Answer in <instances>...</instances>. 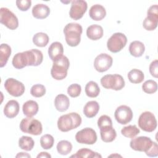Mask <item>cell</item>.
<instances>
[{"mask_svg": "<svg viewBox=\"0 0 158 158\" xmlns=\"http://www.w3.org/2000/svg\"><path fill=\"white\" fill-rule=\"evenodd\" d=\"M81 123V116L76 112L61 115L57 120V127L61 131L67 132L77 128Z\"/></svg>", "mask_w": 158, "mask_h": 158, "instance_id": "cell-2", "label": "cell"}, {"mask_svg": "<svg viewBox=\"0 0 158 158\" xmlns=\"http://www.w3.org/2000/svg\"><path fill=\"white\" fill-rule=\"evenodd\" d=\"M19 104L15 100L9 101L4 108V115L9 118H12L17 115L19 112Z\"/></svg>", "mask_w": 158, "mask_h": 158, "instance_id": "cell-17", "label": "cell"}, {"mask_svg": "<svg viewBox=\"0 0 158 158\" xmlns=\"http://www.w3.org/2000/svg\"><path fill=\"white\" fill-rule=\"evenodd\" d=\"M149 72L151 75L155 78L158 76V60L156 59L152 61L149 65Z\"/></svg>", "mask_w": 158, "mask_h": 158, "instance_id": "cell-41", "label": "cell"}, {"mask_svg": "<svg viewBox=\"0 0 158 158\" xmlns=\"http://www.w3.org/2000/svg\"><path fill=\"white\" fill-rule=\"evenodd\" d=\"M121 133L125 137L133 138L139 133V129L136 125H128L122 128Z\"/></svg>", "mask_w": 158, "mask_h": 158, "instance_id": "cell-33", "label": "cell"}, {"mask_svg": "<svg viewBox=\"0 0 158 158\" xmlns=\"http://www.w3.org/2000/svg\"><path fill=\"white\" fill-rule=\"evenodd\" d=\"M63 46L58 41L53 42L48 49L49 57L53 62L59 59L63 56Z\"/></svg>", "mask_w": 158, "mask_h": 158, "instance_id": "cell-16", "label": "cell"}, {"mask_svg": "<svg viewBox=\"0 0 158 158\" xmlns=\"http://www.w3.org/2000/svg\"><path fill=\"white\" fill-rule=\"evenodd\" d=\"M157 23L158 19L146 17L143 22V26L146 30L152 31L156 28Z\"/></svg>", "mask_w": 158, "mask_h": 158, "instance_id": "cell-36", "label": "cell"}, {"mask_svg": "<svg viewBox=\"0 0 158 158\" xmlns=\"http://www.w3.org/2000/svg\"><path fill=\"white\" fill-rule=\"evenodd\" d=\"M142 89L143 91L148 94L154 93L157 89V83L152 80H148L146 81L142 85Z\"/></svg>", "mask_w": 158, "mask_h": 158, "instance_id": "cell-35", "label": "cell"}, {"mask_svg": "<svg viewBox=\"0 0 158 158\" xmlns=\"http://www.w3.org/2000/svg\"><path fill=\"white\" fill-rule=\"evenodd\" d=\"M87 3L83 0H74L72 1L69 11L70 17L74 20L80 19L87 10Z\"/></svg>", "mask_w": 158, "mask_h": 158, "instance_id": "cell-13", "label": "cell"}, {"mask_svg": "<svg viewBox=\"0 0 158 158\" xmlns=\"http://www.w3.org/2000/svg\"><path fill=\"white\" fill-rule=\"evenodd\" d=\"M114 117L118 123L122 125H125L132 120L133 112L130 107L122 105L116 109Z\"/></svg>", "mask_w": 158, "mask_h": 158, "instance_id": "cell-14", "label": "cell"}, {"mask_svg": "<svg viewBox=\"0 0 158 158\" xmlns=\"http://www.w3.org/2000/svg\"><path fill=\"white\" fill-rule=\"evenodd\" d=\"M50 14V9L46 4H37L32 9L33 16L38 19H43L48 17Z\"/></svg>", "mask_w": 158, "mask_h": 158, "instance_id": "cell-18", "label": "cell"}, {"mask_svg": "<svg viewBox=\"0 0 158 158\" xmlns=\"http://www.w3.org/2000/svg\"><path fill=\"white\" fill-rule=\"evenodd\" d=\"M43 59V53L36 49L17 53L12 59V65L17 69H21L26 66H38Z\"/></svg>", "mask_w": 158, "mask_h": 158, "instance_id": "cell-1", "label": "cell"}, {"mask_svg": "<svg viewBox=\"0 0 158 158\" xmlns=\"http://www.w3.org/2000/svg\"><path fill=\"white\" fill-rule=\"evenodd\" d=\"M75 139L81 144H93L97 141V135L93 128H85L76 133Z\"/></svg>", "mask_w": 158, "mask_h": 158, "instance_id": "cell-10", "label": "cell"}, {"mask_svg": "<svg viewBox=\"0 0 158 158\" xmlns=\"http://www.w3.org/2000/svg\"><path fill=\"white\" fill-rule=\"evenodd\" d=\"M81 91V86L77 83L72 84L67 88V93L72 98L78 97L80 94Z\"/></svg>", "mask_w": 158, "mask_h": 158, "instance_id": "cell-38", "label": "cell"}, {"mask_svg": "<svg viewBox=\"0 0 158 158\" xmlns=\"http://www.w3.org/2000/svg\"><path fill=\"white\" fill-rule=\"evenodd\" d=\"M54 139L53 136L49 134H46L42 136L40 138L41 146L44 149H51L54 144Z\"/></svg>", "mask_w": 158, "mask_h": 158, "instance_id": "cell-34", "label": "cell"}, {"mask_svg": "<svg viewBox=\"0 0 158 158\" xmlns=\"http://www.w3.org/2000/svg\"><path fill=\"white\" fill-rule=\"evenodd\" d=\"M82 27L77 23H69L64 28L65 41L67 44L72 47L77 46L81 41Z\"/></svg>", "mask_w": 158, "mask_h": 158, "instance_id": "cell-3", "label": "cell"}, {"mask_svg": "<svg viewBox=\"0 0 158 158\" xmlns=\"http://www.w3.org/2000/svg\"><path fill=\"white\" fill-rule=\"evenodd\" d=\"M138 125L144 131H153L157 127V120L154 115L149 111L141 113L138 118Z\"/></svg>", "mask_w": 158, "mask_h": 158, "instance_id": "cell-7", "label": "cell"}, {"mask_svg": "<svg viewBox=\"0 0 158 158\" xmlns=\"http://www.w3.org/2000/svg\"><path fill=\"white\" fill-rule=\"evenodd\" d=\"M37 157L38 158H39V157H46V158L49 157L50 158V157H51V156L46 152H41L37 156Z\"/></svg>", "mask_w": 158, "mask_h": 158, "instance_id": "cell-44", "label": "cell"}, {"mask_svg": "<svg viewBox=\"0 0 158 158\" xmlns=\"http://www.w3.org/2000/svg\"><path fill=\"white\" fill-rule=\"evenodd\" d=\"M0 22L10 30H15L19 27L17 17L6 7H1L0 9Z\"/></svg>", "mask_w": 158, "mask_h": 158, "instance_id": "cell-9", "label": "cell"}, {"mask_svg": "<svg viewBox=\"0 0 158 158\" xmlns=\"http://www.w3.org/2000/svg\"><path fill=\"white\" fill-rule=\"evenodd\" d=\"M71 157L77 158H93V157H101V156L98 152H94L87 148H82L79 149L75 154L71 156Z\"/></svg>", "mask_w": 158, "mask_h": 158, "instance_id": "cell-28", "label": "cell"}, {"mask_svg": "<svg viewBox=\"0 0 158 158\" xmlns=\"http://www.w3.org/2000/svg\"><path fill=\"white\" fill-rule=\"evenodd\" d=\"M128 78L131 83L136 84L140 83L143 81L144 75L141 70L134 69L128 72Z\"/></svg>", "mask_w": 158, "mask_h": 158, "instance_id": "cell-29", "label": "cell"}, {"mask_svg": "<svg viewBox=\"0 0 158 158\" xmlns=\"http://www.w3.org/2000/svg\"><path fill=\"white\" fill-rule=\"evenodd\" d=\"M30 155L26 152H19L17 156L16 157H30Z\"/></svg>", "mask_w": 158, "mask_h": 158, "instance_id": "cell-45", "label": "cell"}, {"mask_svg": "<svg viewBox=\"0 0 158 158\" xmlns=\"http://www.w3.org/2000/svg\"><path fill=\"white\" fill-rule=\"evenodd\" d=\"M20 128L23 133L33 135H40L43 131L41 123L32 117L23 118L20 123Z\"/></svg>", "mask_w": 158, "mask_h": 158, "instance_id": "cell-5", "label": "cell"}, {"mask_svg": "<svg viewBox=\"0 0 158 158\" xmlns=\"http://www.w3.org/2000/svg\"><path fill=\"white\" fill-rule=\"evenodd\" d=\"M4 87L6 91L12 96L19 97L25 92L24 85L13 78H7L4 83Z\"/></svg>", "mask_w": 158, "mask_h": 158, "instance_id": "cell-11", "label": "cell"}, {"mask_svg": "<svg viewBox=\"0 0 158 158\" xmlns=\"http://www.w3.org/2000/svg\"><path fill=\"white\" fill-rule=\"evenodd\" d=\"M86 94L89 98H96L100 93V88L98 85L93 81H89L85 88Z\"/></svg>", "mask_w": 158, "mask_h": 158, "instance_id": "cell-27", "label": "cell"}, {"mask_svg": "<svg viewBox=\"0 0 158 158\" xmlns=\"http://www.w3.org/2000/svg\"><path fill=\"white\" fill-rule=\"evenodd\" d=\"M146 154L149 157H156L158 155V146L156 142H153L152 146L146 151Z\"/></svg>", "mask_w": 158, "mask_h": 158, "instance_id": "cell-43", "label": "cell"}, {"mask_svg": "<svg viewBox=\"0 0 158 158\" xmlns=\"http://www.w3.org/2000/svg\"><path fill=\"white\" fill-rule=\"evenodd\" d=\"M35 142L32 138L27 136H22L19 138V146L20 148L25 151H31L34 147Z\"/></svg>", "mask_w": 158, "mask_h": 158, "instance_id": "cell-31", "label": "cell"}, {"mask_svg": "<svg viewBox=\"0 0 158 158\" xmlns=\"http://www.w3.org/2000/svg\"><path fill=\"white\" fill-rule=\"evenodd\" d=\"M99 110V105L95 101L88 102L83 108V113L88 118H92L96 115Z\"/></svg>", "mask_w": 158, "mask_h": 158, "instance_id": "cell-24", "label": "cell"}, {"mask_svg": "<svg viewBox=\"0 0 158 158\" xmlns=\"http://www.w3.org/2000/svg\"><path fill=\"white\" fill-rule=\"evenodd\" d=\"M98 126L99 129L105 127L112 126V122L110 117L106 115H101L98 120Z\"/></svg>", "mask_w": 158, "mask_h": 158, "instance_id": "cell-39", "label": "cell"}, {"mask_svg": "<svg viewBox=\"0 0 158 158\" xmlns=\"http://www.w3.org/2000/svg\"><path fill=\"white\" fill-rule=\"evenodd\" d=\"M57 151L61 155H67L72 149V145L70 142L67 140L60 141L57 144Z\"/></svg>", "mask_w": 158, "mask_h": 158, "instance_id": "cell-32", "label": "cell"}, {"mask_svg": "<svg viewBox=\"0 0 158 158\" xmlns=\"http://www.w3.org/2000/svg\"><path fill=\"white\" fill-rule=\"evenodd\" d=\"M153 141L147 136H139L133 138L130 141V146L131 148L136 151L146 152L152 146Z\"/></svg>", "mask_w": 158, "mask_h": 158, "instance_id": "cell-12", "label": "cell"}, {"mask_svg": "<svg viewBox=\"0 0 158 158\" xmlns=\"http://www.w3.org/2000/svg\"><path fill=\"white\" fill-rule=\"evenodd\" d=\"M101 84L106 89H112L118 91L122 89L125 86V81L120 75L109 74L101 78Z\"/></svg>", "mask_w": 158, "mask_h": 158, "instance_id": "cell-6", "label": "cell"}, {"mask_svg": "<svg viewBox=\"0 0 158 158\" xmlns=\"http://www.w3.org/2000/svg\"><path fill=\"white\" fill-rule=\"evenodd\" d=\"M145 51L144 44L139 41H132L129 46V52L134 57H141Z\"/></svg>", "mask_w": 158, "mask_h": 158, "instance_id": "cell-25", "label": "cell"}, {"mask_svg": "<svg viewBox=\"0 0 158 158\" xmlns=\"http://www.w3.org/2000/svg\"><path fill=\"white\" fill-rule=\"evenodd\" d=\"M106 15L105 8L100 4H95L91 7L89 15L93 20L99 21L103 19Z\"/></svg>", "mask_w": 158, "mask_h": 158, "instance_id": "cell-19", "label": "cell"}, {"mask_svg": "<svg viewBox=\"0 0 158 158\" xmlns=\"http://www.w3.org/2000/svg\"><path fill=\"white\" fill-rule=\"evenodd\" d=\"M31 1L30 0H17L16 5L17 7L22 11H27L30 7Z\"/></svg>", "mask_w": 158, "mask_h": 158, "instance_id": "cell-40", "label": "cell"}, {"mask_svg": "<svg viewBox=\"0 0 158 158\" xmlns=\"http://www.w3.org/2000/svg\"><path fill=\"white\" fill-rule=\"evenodd\" d=\"M100 135L101 139L106 143L113 141L117 136L116 131L112 126H108L100 128Z\"/></svg>", "mask_w": 158, "mask_h": 158, "instance_id": "cell-23", "label": "cell"}, {"mask_svg": "<svg viewBox=\"0 0 158 158\" xmlns=\"http://www.w3.org/2000/svg\"><path fill=\"white\" fill-rule=\"evenodd\" d=\"M112 57L107 54L101 53L94 59V67L99 72L107 71L112 65Z\"/></svg>", "mask_w": 158, "mask_h": 158, "instance_id": "cell-15", "label": "cell"}, {"mask_svg": "<svg viewBox=\"0 0 158 158\" xmlns=\"http://www.w3.org/2000/svg\"><path fill=\"white\" fill-rule=\"evenodd\" d=\"M69 65V59L66 56H62L59 59L54 62L51 70V76L57 80L64 79L67 77Z\"/></svg>", "mask_w": 158, "mask_h": 158, "instance_id": "cell-4", "label": "cell"}, {"mask_svg": "<svg viewBox=\"0 0 158 158\" xmlns=\"http://www.w3.org/2000/svg\"><path fill=\"white\" fill-rule=\"evenodd\" d=\"M147 16L158 19V6L157 4L151 6L148 10Z\"/></svg>", "mask_w": 158, "mask_h": 158, "instance_id": "cell-42", "label": "cell"}, {"mask_svg": "<svg viewBox=\"0 0 158 158\" xmlns=\"http://www.w3.org/2000/svg\"><path fill=\"white\" fill-rule=\"evenodd\" d=\"M30 93L34 97L40 98L45 94L46 88L43 85L36 84L31 88Z\"/></svg>", "mask_w": 158, "mask_h": 158, "instance_id": "cell-37", "label": "cell"}, {"mask_svg": "<svg viewBox=\"0 0 158 158\" xmlns=\"http://www.w3.org/2000/svg\"><path fill=\"white\" fill-rule=\"evenodd\" d=\"M49 42V36L47 34L39 32L34 35L33 37V43L38 47H44Z\"/></svg>", "mask_w": 158, "mask_h": 158, "instance_id": "cell-30", "label": "cell"}, {"mask_svg": "<svg viewBox=\"0 0 158 158\" xmlns=\"http://www.w3.org/2000/svg\"><path fill=\"white\" fill-rule=\"evenodd\" d=\"M11 54V48L7 44H1L0 46V67L6 65Z\"/></svg>", "mask_w": 158, "mask_h": 158, "instance_id": "cell-26", "label": "cell"}, {"mask_svg": "<svg viewBox=\"0 0 158 158\" xmlns=\"http://www.w3.org/2000/svg\"><path fill=\"white\" fill-rule=\"evenodd\" d=\"M54 106L56 109L59 112L66 111L70 106L69 98L63 94H58L54 99Z\"/></svg>", "mask_w": 158, "mask_h": 158, "instance_id": "cell-21", "label": "cell"}, {"mask_svg": "<svg viewBox=\"0 0 158 158\" xmlns=\"http://www.w3.org/2000/svg\"><path fill=\"white\" fill-rule=\"evenodd\" d=\"M86 35L91 40H98L103 36V28L97 24L91 25L87 28Z\"/></svg>", "mask_w": 158, "mask_h": 158, "instance_id": "cell-20", "label": "cell"}, {"mask_svg": "<svg viewBox=\"0 0 158 158\" xmlns=\"http://www.w3.org/2000/svg\"><path fill=\"white\" fill-rule=\"evenodd\" d=\"M38 103L33 100H29L25 102L22 107L23 114L28 117H32L35 115L38 111Z\"/></svg>", "mask_w": 158, "mask_h": 158, "instance_id": "cell-22", "label": "cell"}, {"mask_svg": "<svg viewBox=\"0 0 158 158\" xmlns=\"http://www.w3.org/2000/svg\"><path fill=\"white\" fill-rule=\"evenodd\" d=\"M127 42V36L123 33H115L107 40V47L110 52L116 53L125 46Z\"/></svg>", "mask_w": 158, "mask_h": 158, "instance_id": "cell-8", "label": "cell"}]
</instances>
